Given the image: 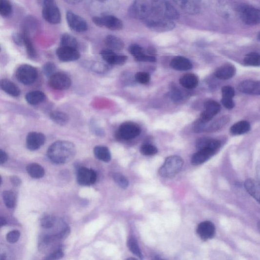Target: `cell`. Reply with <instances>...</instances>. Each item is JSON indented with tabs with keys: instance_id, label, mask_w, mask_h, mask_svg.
I'll list each match as a JSON object with an SVG mask.
<instances>
[{
	"instance_id": "17",
	"label": "cell",
	"mask_w": 260,
	"mask_h": 260,
	"mask_svg": "<svg viewBox=\"0 0 260 260\" xmlns=\"http://www.w3.org/2000/svg\"><path fill=\"white\" fill-rule=\"evenodd\" d=\"M92 2L94 8L100 12L101 15H109L119 8L118 0H92Z\"/></svg>"
},
{
	"instance_id": "13",
	"label": "cell",
	"mask_w": 260,
	"mask_h": 260,
	"mask_svg": "<svg viewBox=\"0 0 260 260\" xmlns=\"http://www.w3.org/2000/svg\"><path fill=\"white\" fill-rule=\"evenodd\" d=\"M72 84L71 79L67 74L56 72L49 80V84L56 90H66L70 88Z\"/></svg>"
},
{
	"instance_id": "12",
	"label": "cell",
	"mask_w": 260,
	"mask_h": 260,
	"mask_svg": "<svg viewBox=\"0 0 260 260\" xmlns=\"http://www.w3.org/2000/svg\"><path fill=\"white\" fill-rule=\"evenodd\" d=\"M66 20L69 27L74 32L83 33L89 29L87 22L72 11L68 10L67 12Z\"/></svg>"
},
{
	"instance_id": "41",
	"label": "cell",
	"mask_w": 260,
	"mask_h": 260,
	"mask_svg": "<svg viewBox=\"0 0 260 260\" xmlns=\"http://www.w3.org/2000/svg\"><path fill=\"white\" fill-rule=\"evenodd\" d=\"M129 52L135 60L147 53L141 46L137 44L131 45L129 48Z\"/></svg>"
},
{
	"instance_id": "1",
	"label": "cell",
	"mask_w": 260,
	"mask_h": 260,
	"mask_svg": "<svg viewBox=\"0 0 260 260\" xmlns=\"http://www.w3.org/2000/svg\"><path fill=\"white\" fill-rule=\"evenodd\" d=\"M76 153V147L72 142L60 140L49 146L47 154L53 163L61 164L70 162L75 157Z\"/></svg>"
},
{
	"instance_id": "25",
	"label": "cell",
	"mask_w": 260,
	"mask_h": 260,
	"mask_svg": "<svg viewBox=\"0 0 260 260\" xmlns=\"http://www.w3.org/2000/svg\"><path fill=\"white\" fill-rule=\"evenodd\" d=\"M236 73V69L231 64H226L219 67L215 72V76L219 79L227 80L232 78Z\"/></svg>"
},
{
	"instance_id": "21",
	"label": "cell",
	"mask_w": 260,
	"mask_h": 260,
	"mask_svg": "<svg viewBox=\"0 0 260 260\" xmlns=\"http://www.w3.org/2000/svg\"><path fill=\"white\" fill-rule=\"evenodd\" d=\"M45 135L40 132H32L29 133L26 138L27 147L31 151L39 150L45 143Z\"/></svg>"
},
{
	"instance_id": "6",
	"label": "cell",
	"mask_w": 260,
	"mask_h": 260,
	"mask_svg": "<svg viewBox=\"0 0 260 260\" xmlns=\"http://www.w3.org/2000/svg\"><path fill=\"white\" fill-rule=\"evenodd\" d=\"M143 22L147 29L157 33L169 32L176 28V23L174 21L153 15Z\"/></svg>"
},
{
	"instance_id": "2",
	"label": "cell",
	"mask_w": 260,
	"mask_h": 260,
	"mask_svg": "<svg viewBox=\"0 0 260 260\" xmlns=\"http://www.w3.org/2000/svg\"><path fill=\"white\" fill-rule=\"evenodd\" d=\"M196 145L198 151L192 156L191 163L197 166L203 164L214 156L220 149V142L216 140L202 138L197 141Z\"/></svg>"
},
{
	"instance_id": "5",
	"label": "cell",
	"mask_w": 260,
	"mask_h": 260,
	"mask_svg": "<svg viewBox=\"0 0 260 260\" xmlns=\"http://www.w3.org/2000/svg\"><path fill=\"white\" fill-rule=\"evenodd\" d=\"M183 165V160L180 157H169L166 158L164 164L159 169V175L165 178L170 179L175 177L181 171Z\"/></svg>"
},
{
	"instance_id": "55",
	"label": "cell",
	"mask_w": 260,
	"mask_h": 260,
	"mask_svg": "<svg viewBox=\"0 0 260 260\" xmlns=\"http://www.w3.org/2000/svg\"><path fill=\"white\" fill-rule=\"evenodd\" d=\"M10 181L12 184H13L15 186L19 187L21 183V180L17 176H12L10 177Z\"/></svg>"
},
{
	"instance_id": "51",
	"label": "cell",
	"mask_w": 260,
	"mask_h": 260,
	"mask_svg": "<svg viewBox=\"0 0 260 260\" xmlns=\"http://www.w3.org/2000/svg\"><path fill=\"white\" fill-rule=\"evenodd\" d=\"M221 103L226 108L228 109H231L235 106V103L232 98L222 97Z\"/></svg>"
},
{
	"instance_id": "18",
	"label": "cell",
	"mask_w": 260,
	"mask_h": 260,
	"mask_svg": "<svg viewBox=\"0 0 260 260\" xmlns=\"http://www.w3.org/2000/svg\"><path fill=\"white\" fill-rule=\"evenodd\" d=\"M220 110V105L214 100H208L204 104V110L201 113L199 119L202 122L206 123L211 120Z\"/></svg>"
},
{
	"instance_id": "52",
	"label": "cell",
	"mask_w": 260,
	"mask_h": 260,
	"mask_svg": "<svg viewBox=\"0 0 260 260\" xmlns=\"http://www.w3.org/2000/svg\"><path fill=\"white\" fill-rule=\"evenodd\" d=\"M12 40L14 42L18 45H23V37L22 34L16 33L12 36Z\"/></svg>"
},
{
	"instance_id": "23",
	"label": "cell",
	"mask_w": 260,
	"mask_h": 260,
	"mask_svg": "<svg viewBox=\"0 0 260 260\" xmlns=\"http://www.w3.org/2000/svg\"><path fill=\"white\" fill-rule=\"evenodd\" d=\"M244 185L247 193L260 204V182L253 179H247Z\"/></svg>"
},
{
	"instance_id": "37",
	"label": "cell",
	"mask_w": 260,
	"mask_h": 260,
	"mask_svg": "<svg viewBox=\"0 0 260 260\" xmlns=\"http://www.w3.org/2000/svg\"><path fill=\"white\" fill-rule=\"evenodd\" d=\"M127 245L129 250L135 256H138L140 259H143V255L140 250L138 241L133 238L128 239Z\"/></svg>"
},
{
	"instance_id": "48",
	"label": "cell",
	"mask_w": 260,
	"mask_h": 260,
	"mask_svg": "<svg viewBox=\"0 0 260 260\" xmlns=\"http://www.w3.org/2000/svg\"><path fill=\"white\" fill-rule=\"evenodd\" d=\"M64 256V253L61 249H58L51 254L47 256L44 259L45 260H58L63 258Z\"/></svg>"
},
{
	"instance_id": "58",
	"label": "cell",
	"mask_w": 260,
	"mask_h": 260,
	"mask_svg": "<svg viewBox=\"0 0 260 260\" xmlns=\"http://www.w3.org/2000/svg\"><path fill=\"white\" fill-rule=\"evenodd\" d=\"M0 221H1V226L3 227L7 224L6 220L2 217L0 218Z\"/></svg>"
},
{
	"instance_id": "62",
	"label": "cell",
	"mask_w": 260,
	"mask_h": 260,
	"mask_svg": "<svg viewBox=\"0 0 260 260\" xmlns=\"http://www.w3.org/2000/svg\"><path fill=\"white\" fill-rule=\"evenodd\" d=\"M259 171V176L260 178V167Z\"/></svg>"
},
{
	"instance_id": "53",
	"label": "cell",
	"mask_w": 260,
	"mask_h": 260,
	"mask_svg": "<svg viewBox=\"0 0 260 260\" xmlns=\"http://www.w3.org/2000/svg\"><path fill=\"white\" fill-rule=\"evenodd\" d=\"M92 68L94 71L98 73H103L107 71L108 67L104 64H96L93 65Z\"/></svg>"
},
{
	"instance_id": "33",
	"label": "cell",
	"mask_w": 260,
	"mask_h": 260,
	"mask_svg": "<svg viewBox=\"0 0 260 260\" xmlns=\"http://www.w3.org/2000/svg\"><path fill=\"white\" fill-rule=\"evenodd\" d=\"M26 170L29 176L34 179H41L45 175L44 168L39 164H30L27 166Z\"/></svg>"
},
{
	"instance_id": "28",
	"label": "cell",
	"mask_w": 260,
	"mask_h": 260,
	"mask_svg": "<svg viewBox=\"0 0 260 260\" xmlns=\"http://www.w3.org/2000/svg\"><path fill=\"white\" fill-rule=\"evenodd\" d=\"M180 82L183 88L192 90L197 87L199 83V80L195 74L188 73L180 78Z\"/></svg>"
},
{
	"instance_id": "8",
	"label": "cell",
	"mask_w": 260,
	"mask_h": 260,
	"mask_svg": "<svg viewBox=\"0 0 260 260\" xmlns=\"http://www.w3.org/2000/svg\"><path fill=\"white\" fill-rule=\"evenodd\" d=\"M42 5V17L47 22L57 24L61 21L60 9L55 0H40Z\"/></svg>"
},
{
	"instance_id": "43",
	"label": "cell",
	"mask_w": 260,
	"mask_h": 260,
	"mask_svg": "<svg viewBox=\"0 0 260 260\" xmlns=\"http://www.w3.org/2000/svg\"><path fill=\"white\" fill-rule=\"evenodd\" d=\"M56 219L54 216L47 215L43 217L40 221L41 226L45 229H51L55 225Z\"/></svg>"
},
{
	"instance_id": "35",
	"label": "cell",
	"mask_w": 260,
	"mask_h": 260,
	"mask_svg": "<svg viewBox=\"0 0 260 260\" xmlns=\"http://www.w3.org/2000/svg\"><path fill=\"white\" fill-rule=\"evenodd\" d=\"M60 45L63 46H68L78 49L79 43L77 40L72 35L65 33L61 35L60 40Z\"/></svg>"
},
{
	"instance_id": "47",
	"label": "cell",
	"mask_w": 260,
	"mask_h": 260,
	"mask_svg": "<svg viewBox=\"0 0 260 260\" xmlns=\"http://www.w3.org/2000/svg\"><path fill=\"white\" fill-rule=\"evenodd\" d=\"M222 97L232 98L235 96L234 89L230 86H225L221 89Z\"/></svg>"
},
{
	"instance_id": "54",
	"label": "cell",
	"mask_w": 260,
	"mask_h": 260,
	"mask_svg": "<svg viewBox=\"0 0 260 260\" xmlns=\"http://www.w3.org/2000/svg\"><path fill=\"white\" fill-rule=\"evenodd\" d=\"M7 154L2 149L0 150V164L3 165L7 162L8 160Z\"/></svg>"
},
{
	"instance_id": "32",
	"label": "cell",
	"mask_w": 260,
	"mask_h": 260,
	"mask_svg": "<svg viewBox=\"0 0 260 260\" xmlns=\"http://www.w3.org/2000/svg\"><path fill=\"white\" fill-rule=\"evenodd\" d=\"M49 117L54 122L60 126L66 125L69 120L68 115L62 111H53L49 114Z\"/></svg>"
},
{
	"instance_id": "44",
	"label": "cell",
	"mask_w": 260,
	"mask_h": 260,
	"mask_svg": "<svg viewBox=\"0 0 260 260\" xmlns=\"http://www.w3.org/2000/svg\"><path fill=\"white\" fill-rule=\"evenodd\" d=\"M135 79L138 82L146 84L150 82L151 77L150 74L144 72H140L135 74Z\"/></svg>"
},
{
	"instance_id": "45",
	"label": "cell",
	"mask_w": 260,
	"mask_h": 260,
	"mask_svg": "<svg viewBox=\"0 0 260 260\" xmlns=\"http://www.w3.org/2000/svg\"><path fill=\"white\" fill-rule=\"evenodd\" d=\"M56 66L53 62H47L43 67V72L44 75L49 79L56 73Z\"/></svg>"
},
{
	"instance_id": "10",
	"label": "cell",
	"mask_w": 260,
	"mask_h": 260,
	"mask_svg": "<svg viewBox=\"0 0 260 260\" xmlns=\"http://www.w3.org/2000/svg\"><path fill=\"white\" fill-rule=\"evenodd\" d=\"M38 71L34 67L23 64L20 66L16 71V78L18 80L24 85L34 83L38 78Z\"/></svg>"
},
{
	"instance_id": "31",
	"label": "cell",
	"mask_w": 260,
	"mask_h": 260,
	"mask_svg": "<svg viewBox=\"0 0 260 260\" xmlns=\"http://www.w3.org/2000/svg\"><path fill=\"white\" fill-rule=\"evenodd\" d=\"M23 45L25 46L28 56L32 59L36 56V52L30 38L29 32L23 29L22 32Z\"/></svg>"
},
{
	"instance_id": "36",
	"label": "cell",
	"mask_w": 260,
	"mask_h": 260,
	"mask_svg": "<svg viewBox=\"0 0 260 260\" xmlns=\"http://www.w3.org/2000/svg\"><path fill=\"white\" fill-rule=\"evenodd\" d=\"M2 197L5 205L8 208L15 207L16 205V197L13 192L5 191L2 193Z\"/></svg>"
},
{
	"instance_id": "15",
	"label": "cell",
	"mask_w": 260,
	"mask_h": 260,
	"mask_svg": "<svg viewBox=\"0 0 260 260\" xmlns=\"http://www.w3.org/2000/svg\"><path fill=\"white\" fill-rule=\"evenodd\" d=\"M58 59L63 62H70L79 60L80 54L78 49L68 46H60L56 51Z\"/></svg>"
},
{
	"instance_id": "38",
	"label": "cell",
	"mask_w": 260,
	"mask_h": 260,
	"mask_svg": "<svg viewBox=\"0 0 260 260\" xmlns=\"http://www.w3.org/2000/svg\"><path fill=\"white\" fill-rule=\"evenodd\" d=\"M244 62L248 66H260V55L255 53L247 55L244 59Z\"/></svg>"
},
{
	"instance_id": "27",
	"label": "cell",
	"mask_w": 260,
	"mask_h": 260,
	"mask_svg": "<svg viewBox=\"0 0 260 260\" xmlns=\"http://www.w3.org/2000/svg\"><path fill=\"white\" fill-rule=\"evenodd\" d=\"M1 89L7 94L12 97H19L21 91L18 86L13 82L7 79H3L0 82Z\"/></svg>"
},
{
	"instance_id": "24",
	"label": "cell",
	"mask_w": 260,
	"mask_h": 260,
	"mask_svg": "<svg viewBox=\"0 0 260 260\" xmlns=\"http://www.w3.org/2000/svg\"><path fill=\"white\" fill-rule=\"evenodd\" d=\"M170 66L178 71H188L193 68L191 61L188 59L181 56L173 58L171 61Z\"/></svg>"
},
{
	"instance_id": "50",
	"label": "cell",
	"mask_w": 260,
	"mask_h": 260,
	"mask_svg": "<svg viewBox=\"0 0 260 260\" xmlns=\"http://www.w3.org/2000/svg\"><path fill=\"white\" fill-rule=\"evenodd\" d=\"M70 233V228L68 226H65L60 232L55 235L58 240H64L69 236Z\"/></svg>"
},
{
	"instance_id": "49",
	"label": "cell",
	"mask_w": 260,
	"mask_h": 260,
	"mask_svg": "<svg viewBox=\"0 0 260 260\" xmlns=\"http://www.w3.org/2000/svg\"><path fill=\"white\" fill-rule=\"evenodd\" d=\"M183 97L181 91L178 89H173L170 92V97L175 102L182 100Z\"/></svg>"
},
{
	"instance_id": "61",
	"label": "cell",
	"mask_w": 260,
	"mask_h": 260,
	"mask_svg": "<svg viewBox=\"0 0 260 260\" xmlns=\"http://www.w3.org/2000/svg\"><path fill=\"white\" fill-rule=\"evenodd\" d=\"M258 40L260 41V32L258 35Z\"/></svg>"
},
{
	"instance_id": "46",
	"label": "cell",
	"mask_w": 260,
	"mask_h": 260,
	"mask_svg": "<svg viewBox=\"0 0 260 260\" xmlns=\"http://www.w3.org/2000/svg\"><path fill=\"white\" fill-rule=\"evenodd\" d=\"M20 237V232L18 230H15L10 231L7 234L6 240L7 241L10 243H15L19 240Z\"/></svg>"
},
{
	"instance_id": "20",
	"label": "cell",
	"mask_w": 260,
	"mask_h": 260,
	"mask_svg": "<svg viewBox=\"0 0 260 260\" xmlns=\"http://www.w3.org/2000/svg\"><path fill=\"white\" fill-rule=\"evenodd\" d=\"M197 233L204 241L212 239L216 234V227L212 221H204L198 226Z\"/></svg>"
},
{
	"instance_id": "59",
	"label": "cell",
	"mask_w": 260,
	"mask_h": 260,
	"mask_svg": "<svg viewBox=\"0 0 260 260\" xmlns=\"http://www.w3.org/2000/svg\"><path fill=\"white\" fill-rule=\"evenodd\" d=\"M6 259V256L5 254H1V256H0V260H4Z\"/></svg>"
},
{
	"instance_id": "26",
	"label": "cell",
	"mask_w": 260,
	"mask_h": 260,
	"mask_svg": "<svg viewBox=\"0 0 260 260\" xmlns=\"http://www.w3.org/2000/svg\"><path fill=\"white\" fill-rule=\"evenodd\" d=\"M105 43L107 48L115 52L121 51L125 47L124 42L120 39L112 35H109L106 37Z\"/></svg>"
},
{
	"instance_id": "60",
	"label": "cell",
	"mask_w": 260,
	"mask_h": 260,
	"mask_svg": "<svg viewBox=\"0 0 260 260\" xmlns=\"http://www.w3.org/2000/svg\"><path fill=\"white\" fill-rule=\"evenodd\" d=\"M258 229H259V231L260 232V220L258 222Z\"/></svg>"
},
{
	"instance_id": "34",
	"label": "cell",
	"mask_w": 260,
	"mask_h": 260,
	"mask_svg": "<svg viewBox=\"0 0 260 260\" xmlns=\"http://www.w3.org/2000/svg\"><path fill=\"white\" fill-rule=\"evenodd\" d=\"M251 129L250 123L246 121H240L233 125L231 133L234 135H240L248 132Z\"/></svg>"
},
{
	"instance_id": "9",
	"label": "cell",
	"mask_w": 260,
	"mask_h": 260,
	"mask_svg": "<svg viewBox=\"0 0 260 260\" xmlns=\"http://www.w3.org/2000/svg\"><path fill=\"white\" fill-rule=\"evenodd\" d=\"M92 20L97 26L104 27L111 31H120L123 27L122 21L113 15L95 16L93 18Z\"/></svg>"
},
{
	"instance_id": "29",
	"label": "cell",
	"mask_w": 260,
	"mask_h": 260,
	"mask_svg": "<svg viewBox=\"0 0 260 260\" xmlns=\"http://www.w3.org/2000/svg\"><path fill=\"white\" fill-rule=\"evenodd\" d=\"M25 98L28 103L31 105H36L45 100L46 95L41 91H33L28 93Z\"/></svg>"
},
{
	"instance_id": "7",
	"label": "cell",
	"mask_w": 260,
	"mask_h": 260,
	"mask_svg": "<svg viewBox=\"0 0 260 260\" xmlns=\"http://www.w3.org/2000/svg\"><path fill=\"white\" fill-rule=\"evenodd\" d=\"M237 10L242 21L247 25L260 23V9L246 4H238Z\"/></svg>"
},
{
	"instance_id": "56",
	"label": "cell",
	"mask_w": 260,
	"mask_h": 260,
	"mask_svg": "<svg viewBox=\"0 0 260 260\" xmlns=\"http://www.w3.org/2000/svg\"><path fill=\"white\" fill-rule=\"evenodd\" d=\"M146 52L148 54L155 56L156 55L157 51L155 47L151 46L147 48Z\"/></svg>"
},
{
	"instance_id": "19",
	"label": "cell",
	"mask_w": 260,
	"mask_h": 260,
	"mask_svg": "<svg viewBox=\"0 0 260 260\" xmlns=\"http://www.w3.org/2000/svg\"><path fill=\"white\" fill-rule=\"evenodd\" d=\"M100 55L103 60L109 65H122L128 59L127 56L117 54L115 51L108 48L103 49L100 52Z\"/></svg>"
},
{
	"instance_id": "14",
	"label": "cell",
	"mask_w": 260,
	"mask_h": 260,
	"mask_svg": "<svg viewBox=\"0 0 260 260\" xmlns=\"http://www.w3.org/2000/svg\"><path fill=\"white\" fill-rule=\"evenodd\" d=\"M172 1L185 14L195 15L200 12V0H172Z\"/></svg>"
},
{
	"instance_id": "16",
	"label": "cell",
	"mask_w": 260,
	"mask_h": 260,
	"mask_svg": "<svg viewBox=\"0 0 260 260\" xmlns=\"http://www.w3.org/2000/svg\"><path fill=\"white\" fill-rule=\"evenodd\" d=\"M97 179L95 171L85 167L80 168L77 172V181L79 184L88 186L94 184Z\"/></svg>"
},
{
	"instance_id": "11",
	"label": "cell",
	"mask_w": 260,
	"mask_h": 260,
	"mask_svg": "<svg viewBox=\"0 0 260 260\" xmlns=\"http://www.w3.org/2000/svg\"><path fill=\"white\" fill-rule=\"evenodd\" d=\"M141 130L137 123L127 121L122 123L117 133L116 136L119 139L131 140L141 134Z\"/></svg>"
},
{
	"instance_id": "42",
	"label": "cell",
	"mask_w": 260,
	"mask_h": 260,
	"mask_svg": "<svg viewBox=\"0 0 260 260\" xmlns=\"http://www.w3.org/2000/svg\"><path fill=\"white\" fill-rule=\"evenodd\" d=\"M140 152L144 156H153L157 154L158 151L155 146L150 144H145L141 146Z\"/></svg>"
},
{
	"instance_id": "4",
	"label": "cell",
	"mask_w": 260,
	"mask_h": 260,
	"mask_svg": "<svg viewBox=\"0 0 260 260\" xmlns=\"http://www.w3.org/2000/svg\"><path fill=\"white\" fill-rule=\"evenodd\" d=\"M152 15V0H134L128 10L131 18L145 20Z\"/></svg>"
},
{
	"instance_id": "39",
	"label": "cell",
	"mask_w": 260,
	"mask_h": 260,
	"mask_svg": "<svg viewBox=\"0 0 260 260\" xmlns=\"http://www.w3.org/2000/svg\"><path fill=\"white\" fill-rule=\"evenodd\" d=\"M12 7L9 0H0V15L7 18L12 14Z\"/></svg>"
},
{
	"instance_id": "3",
	"label": "cell",
	"mask_w": 260,
	"mask_h": 260,
	"mask_svg": "<svg viewBox=\"0 0 260 260\" xmlns=\"http://www.w3.org/2000/svg\"><path fill=\"white\" fill-rule=\"evenodd\" d=\"M153 16L171 20L180 18L178 10L168 0H152Z\"/></svg>"
},
{
	"instance_id": "40",
	"label": "cell",
	"mask_w": 260,
	"mask_h": 260,
	"mask_svg": "<svg viewBox=\"0 0 260 260\" xmlns=\"http://www.w3.org/2000/svg\"><path fill=\"white\" fill-rule=\"evenodd\" d=\"M112 178L120 187L123 189H127L129 186V181L125 176L120 173H113Z\"/></svg>"
},
{
	"instance_id": "22",
	"label": "cell",
	"mask_w": 260,
	"mask_h": 260,
	"mask_svg": "<svg viewBox=\"0 0 260 260\" xmlns=\"http://www.w3.org/2000/svg\"><path fill=\"white\" fill-rule=\"evenodd\" d=\"M239 90L243 93L260 95V81L246 80L240 83Z\"/></svg>"
},
{
	"instance_id": "30",
	"label": "cell",
	"mask_w": 260,
	"mask_h": 260,
	"mask_svg": "<svg viewBox=\"0 0 260 260\" xmlns=\"http://www.w3.org/2000/svg\"><path fill=\"white\" fill-rule=\"evenodd\" d=\"M94 154L97 159L104 162H109L111 156L108 148L104 146H96L94 149Z\"/></svg>"
},
{
	"instance_id": "57",
	"label": "cell",
	"mask_w": 260,
	"mask_h": 260,
	"mask_svg": "<svg viewBox=\"0 0 260 260\" xmlns=\"http://www.w3.org/2000/svg\"><path fill=\"white\" fill-rule=\"evenodd\" d=\"M63 1L70 5H76L80 3L82 0H63Z\"/></svg>"
}]
</instances>
